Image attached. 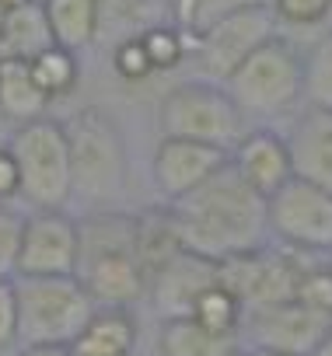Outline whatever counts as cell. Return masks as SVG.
Listing matches in <instances>:
<instances>
[{
	"mask_svg": "<svg viewBox=\"0 0 332 356\" xmlns=\"http://www.w3.org/2000/svg\"><path fill=\"white\" fill-rule=\"evenodd\" d=\"M168 210L182 238V248L214 262L252 252L269 234L266 200L231 168V161L217 168L203 186L168 203Z\"/></svg>",
	"mask_w": 332,
	"mask_h": 356,
	"instance_id": "1",
	"label": "cell"
},
{
	"mask_svg": "<svg viewBox=\"0 0 332 356\" xmlns=\"http://www.w3.org/2000/svg\"><path fill=\"white\" fill-rule=\"evenodd\" d=\"M74 276L98 307H133L147 293V276L136 255V217L95 210L77 220Z\"/></svg>",
	"mask_w": 332,
	"mask_h": 356,
	"instance_id": "2",
	"label": "cell"
},
{
	"mask_svg": "<svg viewBox=\"0 0 332 356\" xmlns=\"http://www.w3.org/2000/svg\"><path fill=\"white\" fill-rule=\"evenodd\" d=\"M11 283L22 346H74L98 307L77 276H15Z\"/></svg>",
	"mask_w": 332,
	"mask_h": 356,
	"instance_id": "3",
	"label": "cell"
},
{
	"mask_svg": "<svg viewBox=\"0 0 332 356\" xmlns=\"http://www.w3.org/2000/svg\"><path fill=\"white\" fill-rule=\"evenodd\" d=\"M18 178H22V200L32 203V210H63L74 196L70 178V147L67 129L56 119H32L22 122L8 143Z\"/></svg>",
	"mask_w": 332,
	"mask_h": 356,
	"instance_id": "4",
	"label": "cell"
},
{
	"mask_svg": "<svg viewBox=\"0 0 332 356\" xmlns=\"http://www.w3.org/2000/svg\"><path fill=\"white\" fill-rule=\"evenodd\" d=\"M161 136L179 140H200L231 150L245 136V115L231 102V95L221 84L210 81H182L161 98L157 108Z\"/></svg>",
	"mask_w": 332,
	"mask_h": 356,
	"instance_id": "5",
	"label": "cell"
},
{
	"mask_svg": "<svg viewBox=\"0 0 332 356\" xmlns=\"http://www.w3.org/2000/svg\"><path fill=\"white\" fill-rule=\"evenodd\" d=\"M63 129L70 147L74 193L95 203L119 196L122 175H126V154L116 122L102 108H81L70 122H63Z\"/></svg>",
	"mask_w": 332,
	"mask_h": 356,
	"instance_id": "6",
	"label": "cell"
},
{
	"mask_svg": "<svg viewBox=\"0 0 332 356\" xmlns=\"http://www.w3.org/2000/svg\"><path fill=\"white\" fill-rule=\"evenodd\" d=\"M245 119H269L294 108L301 98V56L290 42L273 35L262 42L224 84H221Z\"/></svg>",
	"mask_w": 332,
	"mask_h": 356,
	"instance_id": "7",
	"label": "cell"
},
{
	"mask_svg": "<svg viewBox=\"0 0 332 356\" xmlns=\"http://www.w3.org/2000/svg\"><path fill=\"white\" fill-rule=\"evenodd\" d=\"M276 25L280 22H276L269 0H266V4H252V8H242V11L221 18L203 35L189 39L186 60H193L196 81L224 84L262 42H269L276 35Z\"/></svg>",
	"mask_w": 332,
	"mask_h": 356,
	"instance_id": "8",
	"label": "cell"
},
{
	"mask_svg": "<svg viewBox=\"0 0 332 356\" xmlns=\"http://www.w3.org/2000/svg\"><path fill=\"white\" fill-rule=\"evenodd\" d=\"M304 252H269L266 245L231 255L221 262V283L238 297V304L248 307H262V304H276V300H290L297 293V283L304 276L308 259H301Z\"/></svg>",
	"mask_w": 332,
	"mask_h": 356,
	"instance_id": "9",
	"label": "cell"
},
{
	"mask_svg": "<svg viewBox=\"0 0 332 356\" xmlns=\"http://www.w3.org/2000/svg\"><path fill=\"white\" fill-rule=\"evenodd\" d=\"M266 220L297 252H332V196L304 178H287L266 200Z\"/></svg>",
	"mask_w": 332,
	"mask_h": 356,
	"instance_id": "10",
	"label": "cell"
},
{
	"mask_svg": "<svg viewBox=\"0 0 332 356\" xmlns=\"http://www.w3.org/2000/svg\"><path fill=\"white\" fill-rule=\"evenodd\" d=\"M332 328V314H322L297 297L248 307L242 314L238 335H248L255 349L262 353H287V356H311V349L325 339Z\"/></svg>",
	"mask_w": 332,
	"mask_h": 356,
	"instance_id": "11",
	"label": "cell"
},
{
	"mask_svg": "<svg viewBox=\"0 0 332 356\" xmlns=\"http://www.w3.org/2000/svg\"><path fill=\"white\" fill-rule=\"evenodd\" d=\"M77 269V220L63 210H35L25 217V234L15 276H74Z\"/></svg>",
	"mask_w": 332,
	"mask_h": 356,
	"instance_id": "12",
	"label": "cell"
},
{
	"mask_svg": "<svg viewBox=\"0 0 332 356\" xmlns=\"http://www.w3.org/2000/svg\"><path fill=\"white\" fill-rule=\"evenodd\" d=\"M228 161H231V150H224V147L200 143V140H179V136H161V143L154 150L150 175H154L157 193L168 203H175L186 193H193L196 186H203Z\"/></svg>",
	"mask_w": 332,
	"mask_h": 356,
	"instance_id": "13",
	"label": "cell"
},
{
	"mask_svg": "<svg viewBox=\"0 0 332 356\" xmlns=\"http://www.w3.org/2000/svg\"><path fill=\"white\" fill-rule=\"evenodd\" d=\"M214 283H221V262L182 248L147 280V297H150L154 311L161 314V321L189 318L200 293L210 290Z\"/></svg>",
	"mask_w": 332,
	"mask_h": 356,
	"instance_id": "14",
	"label": "cell"
},
{
	"mask_svg": "<svg viewBox=\"0 0 332 356\" xmlns=\"http://www.w3.org/2000/svg\"><path fill=\"white\" fill-rule=\"evenodd\" d=\"M231 168L262 200H269L287 178H294L290 147L273 129H245V136L231 147Z\"/></svg>",
	"mask_w": 332,
	"mask_h": 356,
	"instance_id": "15",
	"label": "cell"
},
{
	"mask_svg": "<svg viewBox=\"0 0 332 356\" xmlns=\"http://www.w3.org/2000/svg\"><path fill=\"white\" fill-rule=\"evenodd\" d=\"M287 147H290L294 178H304V182H311L332 196V112L308 108L294 122Z\"/></svg>",
	"mask_w": 332,
	"mask_h": 356,
	"instance_id": "16",
	"label": "cell"
},
{
	"mask_svg": "<svg viewBox=\"0 0 332 356\" xmlns=\"http://www.w3.org/2000/svg\"><path fill=\"white\" fill-rule=\"evenodd\" d=\"M53 46V32L39 0H29L22 8L4 11L0 22V60H32Z\"/></svg>",
	"mask_w": 332,
	"mask_h": 356,
	"instance_id": "17",
	"label": "cell"
},
{
	"mask_svg": "<svg viewBox=\"0 0 332 356\" xmlns=\"http://www.w3.org/2000/svg\"><path fill=\"white\" fill-rule=\"evenodd\" d=\"M74 353H95V356H133L136 349V318L129 307H95L84 332L70 346Z\"/></svg>",
	"mask_w": 332,
	"mask_h": 356,
	"instance_id": "18",
	"label": "cell"
},
{
	"mask_svg": "<svg viewBox=\"0 0 332 356\" xmlns=\"http://www.w3.org/2000/svg\"><path fill=\"white\" fill-rule=\"evenodd\" d=\"M168 22V0H98V35H112L116 42L140 39Z\"/></svg>",
	"mask_w": 332,
	"mask_h": 356,
	"instance_id": "19",
	"label": "cell"
},
{
	"mask_svg": "<svg viewBox=\"0 0 332 356\" xmlns=\"http://www.w3.org/2000/svg\"><path fill=\"white\" fill-rule=\"evenodd\" d=\"M238 335H217L196 318H164L157 332V356H228Z\"/></svg>",
	"mask_w": 332,
	"mask_h": 356,
	"instance_id": "20",
	"label": "cell"
},
{
	"mask_svg": "<svg viewBox=\"0 0 332 356\" xmlns=\"http://www.w3.org/2000/svg\"><path fill=\"white\" fill-rule=\"evenodd\" d=\"M49 105L53 102L35 84L32 67L25 60H0V112L22 126V122L42 119Z\"/></svg>",
	"mask_w": 332,
	"mask_h": 356,
	"instance_id": "21",
	"label": "cell"
},
{
	"mask_svg": "<svg viewBox=\"0 0 332 356\" xmlns=\"http://www.w3.org/2000/svg\"><path fill=\"white\" fill-rule=\"evenodd\" d=\"M53 42L77 53L98 42V0H39Z\"/></svg>",
	"mask_w": 332,
	"mask_h": 356,
	"instance_id": "22",
	"label": "cell"
},
{
	"mask_svg": "<svg viewBox=\"0 0 332 356\" xmlns=\"http://www.w3.org/2000/svg\"><path fill=\"white\" fill-rule=\"evenodd\" d=\"M175 252H182V238L175 231V220H172V210L168 207L136 213V255H140V266H143V276L147 280L164 262H168Z\"/></svg>",
	"mask_w": 332,
	"mask_h": 356,
	"instance_id": "23",
	"label": "cell"
},
{
	"mask_svg": "<svg viewBox=\"0 0 332 356\" xmlns=\"http://www.w3.org/2000/svg\"><path fill=\"white\" fill-rule=\"evenodd\" d=\"M29 67H32V77H35V84L46 91L49 102L67 98V95L77 88V81H81L77 53H70V49H63V46H56V42H53L49 49H42L39 56H32Z\"/></svg>",
	"mask_w": 332,
	"mask_h": 356,
	"instance_id": "24",
	"label": "cell"
},
{
	"mask_svg": "<svg viewBox=\"0 0 332 356\" xmlns=\"http://www.w3.org/2000/svg\"><path fill=\"white\" fill-rule=\"evenodd\" d=\"M301 95L311 108L332 112V32H322L301 56Z\"/></svg>",
	"mask_w": 332,
	"mask_h": 356,
	"instance_id": "25",
	"label": "cell"
},
{
	"mask_svg": "<svg viewBox=\"0 0 332 356\" xmlns=\"http://www.w3.org/2000/svg\"><path fill=\"white\" fill-rule=\"evenodd\" d=\"M252 4H266V0H168V18L179 32L196 39L221 18H228L242 8H252Z\"/></svg>",
	"mask_w": 332,
	"mask_h": 356,
	"instance_id": "26",
	"label": "cell"
},
{
	"mask_svg": "<svg viewBox=\"0 0 332 356\" xmlns=\"http://www.w3.org/2000/svg\"><path fill=\"white\" fill-rule=\"evenodd\" d=\"M242 314H245V307L238 304V297H235L224 283H214L210 290L200 293V300L193 304V314H189V318H196L203 328H210V332H217V335H238ZM238 339H242V335H238Z\"/></svg>",
	"mask_w": 332,
	"mask_h": 356,
	"instance_id": "27",
	"label": "cell"
},
{
	"mask_svg": "<svg viewBox=\"0 0 332 356\" xmlns=\"http://www.w3.org/2000/svg\"><path fill=\"white\" fill-rule=\"evenodd\" d=\"M140 42H143V53H147L154 74L179 70V67L186 63V56H189V35L179 32L172 22H168V25H157V29H150V32H143Z\"/></svg>",
	"mask_w": 332,
	"mask_h": 356,
	"instance_id": "28",
	"label": "cell"
},
{
	"mask_svg": "<svg viewBox=\"0 0 332 356\" xmlns=\"http://www.w3.org/2000/svg\"><path fill=\"white\" fill-rule=\"evenodd\" d=\"M22 234H25V217L11 203H0V276H15Z\"/></svg>",
	"mask_w": 332,
	"mask_h": 356,
	"instance_id": "29",
	"label": "cell"
},
{
	"mask_svg": "<svg viewBox=\"0 0 332 356\" xmlns=\"http://www.w3.org/2000/svg\"><path fill=\"white\" fill-rule=\"evenodd\" d=\"M294 297L301 304L322 311V314H332V269L329 266H308Z\"/></svg>",
	"mask_w": 332,
	"mask_h": 356,
	"instance_id": "30",
	"label": "cell"
},
{
	"mask_svg": "<svg viewBox=\"0 0 332 356\" xmlns=\"http://www.w3.org/2000/svg\"><path fill=\"white\" fill-rule=\"evenodd\" d=\"M269 8L276 22L294 29H311V25H325L329 0H269Z\"/></svg>",
	"mask_w": 332,
	"mask_h": 356,
	"instance_id": "31",
	"label": "cell"
},
{
	"mask_svg": "<svg viewBox=\"0 0 332 356\" xmlns=\"http://www.w3.org/2000/svg\"><path fill=\"white\" fill-rule=\"evenodd\" d=\"M112 70L122 77V81H147L154 70H150V60L143 53V42L140 39H122L112 46Z\"/></svg>",
	"mask_w": 332,
	"mask_h": 356,
	"instance_id": "32",
	"label": "cell"
},
{
	"mask_svg": "<svg viewBox=\"0 0 332 356\" xmlns=\"http://www.w3.org/2000/svg\"><path fill=\"white\" fill-rule=\"evenodd\" d=\"M18 342V304L11 276H0V349Z\"/></svg>",
	"mask_w": 332,
	"mask_h": 356,
	"instance_id": "33",
	"label": "cell"
},
{
	"mask_svg": "<svg viewBox=\"0 0 332 356\" xmlns=\"http://www.w3.org/2000/svg\"><path fill=\"white\" fill-rule=\"evenodd\" d=\"M22 193V178H18V164L11 157L8 147H0V203H11Z\"/></svg>",
	"mask_w": 332,
	"mask_h": 356,
	"instance_id": "34",
	"label": "cell"
},
{
	"mask_svg": "<svg viewBox=\"0 0 332 356\" xmlns=\"http://www.w3.org/2000/svg\"><path fill=\"white\" fill-rule=\"evenodd\" d=\"M18 356H74L70 346H22Z\"/></svg>",
	"mask_w": 332,
	"mask_h": 356,
	"instance_id": "35",
	"label": "cell"
},
{
	"mask_svg": "<svg viewBox=\"0 0 332 356\" xmlns=\"http://www.w3.org/2000/svg\"><path fill=\"white\" fill-rule=\"evenodd\" d=\"M311 356H332V328H329V332H325V339L311 349Z\"/></svg>",
	"mask_w": 332,
	"mask_h": 356,
	"instance_id": "36",
	"label": "cell"
},
{
	"mask_svg": "<svg viewBox=\"0 0 332 356\" xmlns=\"http://www.w3.org/2000/svg\"><path fill=\"white\" fill-rule=\"evenodd\" d=\"M29 4V0H0V11H11V8H22Z\"/></svg>",
	"mask_w": 332,
	"mask_h": 356,
	"instance_id": "37",
	"label": "cell"
},
{
	"mask_svg": "<svg viewBox=\"0 0 332 356\" xmlns=\"http://www.w3.org/2000/svg\"><path fill=\"white\" fill-rule=\"evenodd\" d=\"M325 29L332 32V0H329V15H325Z\"/></svg>",
	"mask_w": 332,
	"mask_h": 356,
	"instance_id": "38",
	"label": "cell"
},
{
	"mask_svg": "<svg viewBox=\"0 0 332 356\" xmlns=\"http://www.w3.org/2000/svg\"><path fill=\"white\" fill-rule=\"evenodd\" d=\"M248 356H287V353H262V349H255V353H248Z\"/></svg>",
	"mask_w": 332,
	"mask_h": 356,
	"instance_id": "39",
	"label": "cell"
},
{
	"mask_svg": "<svg viewBox=\"0 0 332 356\" xmlns=\"http://www.w3.org/2000/svg\"><path fill=\"white\" fill-rule=\"evenodd\" d=\"M228 356H248V353H242V349H231V353H228Z\"/></svg>",
	"mask_w": 332,
	"mask_h": 356,
	"instance_id": "40",
	"label": "cell"
},
{
	"mask_svg": "<svg viewBox=\"0 0 332 356\" xmlns=\"http://www.w3.org/2000/svg\"><path fill=\"white\" fill-rule=\"evenodd\" d=\"M74 356H95V353H74Z\"/></svg>",
	"mask_w": 332,
	"mask_h": 356,
	"instance_id": "41",
	"label": "cell"
},
{
	"mask_svg": "<svg viewBox=\"0 0 332 356\" xmlns=\"http://www.w3.org/2000/svg\"><path fill=\"white\" fill-rule=\"evenodd\" d=\"M0 22H4V11H0Z\"/></svg>",
	"mask_w": 332,
	"mask_h": 356,
	"instance_id": "42",
	"label": "cell"
},
{
	"mask_svg": "<svg viewBox=\"0 0 332 356\" xmlns=\"http://www.w3.org/2000/svg\"><path fill=\"white\" fill-rule=\"evenodd\" d=\"M329 269H332V262H329Z\"/></svg>",
	"mask_w": 332,
	"mask_h": 356,
	"instance_id": "43",
	"label": "cell"
}]
</instances>
